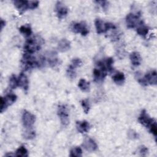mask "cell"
I'll return each mask as SVG.
<instances>
[{
	"label": "cell",
	"instance_id": "cell-15",
	"mask_svg": "<svg viewBox=\"0 0 157 157\" xmlns=\"http://www.w3.org/2000/svg\"><path fill=\"white\" fill-rule=\"evenodd\" d=\"M18 86L22 88L25 91H28V87H29L28 79L26 75L23 72L20 73V74L18 76Z\"/></svg>",
	"mask_w": 157,
	"mask_h": 157
},
{
	"label": "cell",
	"instance_id": "cell-37",
	"mask_svg": "<svg viewBox=\"0 0 157 157\" xmlns=\"http://www.w3.org/2000/svg\"><path fill=\"white\" fill-rule=\"evenodd\" d=\"M6 25V21L4 20H3V19L1 20V30L3 29L4 26Z\"/></svg>",
	"mask_w": 157,
	"mask_h": 157
},
{
	"label": "cell",
	"instance_id": "cell-34",
	"mask_svg": "<svg viewBox=\"0 0 157 157\" xmlns=\"http://www.w3.org/2000/svg\"><path fill=\"white\" fill-rule=\"evenodd\" d=\"M95 2L99 4L104 10H106L109 7V2L106 1H97Z\"/></svg>",
	"mask_w": 157,
	"mask_h": 157
},
{
	"label": "cell",
	"instance_id": "cell-23",
	"mask_svg": "<svg viewBox=\"0 0 157 157\" xmlns=\"http://www.w3.org/2000/svg\"><path fill=\"white\" fill-rule=\"evenodd\" d=\"M78 86L83 92H88L90 90V83L84 78H81L79 80Z\"/></svg>",
	"mask_w": 157,
	"mask_h": 157
},
{
	"label": "cell",
	"instance_id": "cell-10",
	"mask_svg": "<svg viewBox=\"0 0 157 157\" xmlns=\"http://www.w3.org/2000/svg\"><path fill=\"white\" fill-rule=\"evenodd\" d=\"M72 29L75 33H80L83 36H86L89 33L86 24L83 21L80 23H74L72 26Z\"/></svg>",
	"mask_w": 157,
	"mask_h": 157
},
{
	"label": "cell",
	"instance_id": "cell-7",
	"mask_svg": "<svg viewBox=\"0 0 157 157\" xmlns=\"http://www.w3.org/2000/svg\"><path fill=\"white\" fill-rule=\"evenodd\" d=\"M22 123L25 128H32L36 121V117L31 112L25 110L22 113Z\"/></svg>",
	"mask_w": 157,
	"mask_h": 157
},
{
	"label": "cell",
	"instance_id": "cell-35",
	"mask_svg": "<svg viewBox=\"0 0 157 157\" xmlns=\"http://www.w3.org/2000/svg\"><path fill=\"white\" fill-rule=\"evenodd\" d=\"M148 148L144 145L140 146L139 148V152L141 156H146V155L148 153Z\"/></svg>",
	"mask_w": 157,
	"mask_h": 157
},
{
	"label": "cell",
	"instance_id": "cell-4",
	"mask_svg": "<svg viewBox=\"0 0 157 157\" xmlns=\"http://www.w3.org/2000/svg\"><path fill=\"white\" fill-rule=\"evenodd\" d=\"M94 24H95L96 32L98 34L105 33L111 29H116V27L113 24L111 23L104 22L102 20L98 19V18L95 20Z\"/></svg>",
	"mask_w": 157,
	"mask_h": 157
},
{
	"label": "cell",
	"instance_id": "cell-17",
	"mask_svg": "<svg viewBox=\"0 0 157 157\" xmlns=\"http://www.w3.org/2000/svg\"><path fill=\"white\" fill-rule=\"evenodd\" d=\"M76 128L80 133L87 132L90 129V124L88 122L85 120L78 121L76 122Z\"/></svg>",
	"mask_w": 157,
	"mask_h": 157
},
{
	"label": "cell",
	"instance_id": "cell-30",
	"mask_svg": "<svg viewBox=\"0 0 157 157\" xmlns=\"http://www.w3.org/2000/svg\"><path fill=\"white\" fill-rule=\"evenodd\" d=\"M104 63L107 71L109 72H111L113 70V59L112 58H108L105 59Z\"/></svg>",
	"mask_w": 157,
	"mask_h": 157
},
{
	"label": "cell",
	"instance_id": "cell-16",
	"mask_svg": "<svg viewBox=\"0 0 157 157\" xmlns=\"http://www.w3.org/2000/svg\"><path fill=\"white\" fill-rule=\"evenodd\" d=\"M71 48V42L66 39H61L57 46L58 50L61 52H65L69 50Z\"/></svg>",
	"mask_w": 157,
	"mask_h": 157
},
{
	"label": "cell",
	"instance_id": "cell-22",
	"mask_svg": "<svg viewBox=\"0 0 157 157\" xmlns=\"http://www.w3.org/2000/svg\"><path fill=\"white\" fill-rule=\"evenodd\" d=\"M20 32L25 37H29L32 34V29L29 25H22L19 28Z\"/></svg>",
	"mask_w": 157,
	"mask_h": 157
},
{
	"label": "cell",
	"instance_id": "cell-25",
	"mask_svg": "<svg viewBox=\"0 0 157 157\" xmlns=\"http://www.w3.org/2000/svg\"><path fill=\"white\" fill-rule=\"evenodd\" d=\"M69 155L71 157H80L82 156V150L79 147H74L71 150Z\"/></svg>",
	"mask_w": 157,
	"mask_h": 157
},
{
	"label": "cell",
	"instance_id": "cell-5",
	"mask_svg": "<svg viewBox=\"0 0 157 157\" xmlns=\"http://www.w3.org/2000/svg\"><path fill=\"white\" fill-rule=\"evenodd\" d=\"M21 61L26 70L36 67L40 65V63L32 55L28 53H24Z\"/></svg>",
	"mask_w": 157,
	"mask_h": 157
},
{
	"label": "cell",
	"instance_id": "cell-27",
	"mask_svg": "<svg viewBox=\"0 0 157 157\" xmlns=\"http://www.w3.org/2000/svg\"><path fill=\"white\" fill-rule=\"evenodd\" d=\"M9 86L11 89H15L18 86V78L15 75H12L9 79Z\"/></svg>",
	"mask_w": 157,
	"mask_h": 157
},
{
	"label": "cell",
	"instance_id": "cell-19",
	"mask_svg": "<svg viewBox=\"0 0 157 157\" xmlns=\"http://www.w3.org/2000/svg\"><path fill=\"white\" fill-rule=\"evenodd\" d=\"M129 59L131 60V64L134 66H139L142 61V58L140 55L137 52H133L129 55Z\"/></svg>",
	"mask_w": 157,
	"mask_h": 157
},
{
	"label": "cell",
	"instance_id": "cell-36",
	"mask_svg": "<svg viewBox=\"0 0 157 157\" xmlns=\"http://www.w3.org/2000/svg\"><path fill=\"white\" fill-rule=\"evenodd\" d=\"M128 137L129 138L131 139H137L138 138V134L136 132H135L134 130L132 129H130L128 131Z\"/></svg>",
	"mask_w": 157,
	"mask_h": 157
},
{
	"label": "cell",
	"instance_id": "cell-8",
	"mask_svg": "<svg viewBox=\"0 0 157 157\" xmlns=\"http://www.w3.org/2000/svg\"><path fill=\"white\" fill-rule=\"evenodd\" d=\"M57 113L59 117L61 124L63 126H67L69 123V119L67 109L66 105L63 104L59 105L58 107Z\"/></svg>",
	"mask_w": 157,
	"mask_h": 157
},
{
	"label": "cell",
	"instance_id": "cell-20",
	"mask_svg": "<svg viewBox=\"0 0 157 157\" xmlns=\"http://www.w3.org/2000/svg\"><path fill=\"white\" fill-rule=\"evenodd\" d=\"M112 79L116 84H117L118 85H123V83L124 82L125 77H124V75L123 72H117L113 75Z\"/></svg>",
	"mask_w": 157,
	"mask_h": 157
},
{
	"label": "cell",
	"instance_id": "cell-29",
	"mask_svg": "<svg viewBox=\"0 0 157 157\" xmlns=\"http://www.w3.org/2000/svg\"><path fill=\"white\" fill-rule=\"evenodd\" d=\"M81 105H82V107L83 109L84 112L85 113H88L89 110H90V109L89 101L88 99H83L81 101Z\"/></svg>",
	"mask_w": 157,
	"mask_h": 157
},
{
	"label": "cell",
	"instance_id": "cell-9",
	"mask_svg": "<svg viewBox=\"0 0 157 157\" xmlns=\"http://www.w3.org/2000/svg\"><path fill=\"white\" fill-rule=\"evenodd\" d=\"M140 15L134 14L133 13H130L127 15L126 17V22L128 28H134L138 26L142 21L139 20Z\"/></svg>",
	"mask_w": 157,
	"mask_h": 157
},
{
	"label": "cell",
	"instance_id": "cell-33",
	"mask_svg": "<svg viewBox=\"0 0 157 157\" xmlns=\"http://www.w3.org/2000/svg\"><path fill=\"white\" fill-rule=\"evenodd\" d=\"M39 3L38 1H28V8L29 9H34L37 7Z\"/></svg>",
	"mask_w": 157,
	"mask_h": 157
},
{
	"label": "cell",
	"instance_id": "cell-18",
	"mask_svg": "<svg viewBox=\"0 0 157 157\" xmlns=\"http://www.w3.org/2000/svg\"><path fill=\"white\" fill-rule=\"evenodd\" d=\"M46 60L50 67L56 66L59 62V59L55 52L49 53L46 58Z\"/></svg>",
	"mask_w": 157,
	"mask_h": 157
},
{
	"label": "cell",
	"instance_id": "cell-26",
	"mask_svg": "<svg viewBox=\"0 0 157 157\" xmlns=\"http://www.w3.org/2000/svg\"><path fill=\"white\" fill-rule=\"evenodd\" d=\"M23 137L26 139H32L35 137V132L32 128H26L23 133Z\"/></svg>",
	"mask_w": 157,
	"mask_h": 157
},
{
	"label": "cell",
	"instance_id": "cell-31",
	"mask_svg": "<svg viewBox=\"0 0 157 157\" xmlns=\"http://www.w3.org/2000/svg\"><path fill=\"white\" fill-rule=\"evenodd\" d=\"M148 129H149L150 132L151 134H153L155 137H156V135H157V126H156V121H155V120L150 124Z\"/></svg>",
	"mask_w": 157,
	"mask_h": 157
},
{
	"label": "cell",
	"instance_id": "cell-11",
	"mask_svg": "<svg viewBox=\"0 0 157 157\" xmlns=\"http://www.w3.org/2000/svg\"><path fill=\"white\" fill-rule=\"evenodd\" d=\"M155 120V119L150 118L148 115L147 114V112L145 110H143L140 115H139L138 118V121L139 122L142 124L143 126H145L147 128H148L150 124L153 123V121Z\"/></svg>",
	"mask_w": 157,
	"mask_h": 157
},
{
	"label": "cell",
	"instance_id": "cell-21",
	"mask_svg": "<svg viewBox=\"0 0 157 157\" xmlns=\"http://www.w3.org/2000/svg\"><path fill=\"white\" fill-rule=\"evenodd\" d=\"M136 31H137V34H138L139 36H142V37H145V36L147 35L148 33L149 29H148V28L147 26H145V25L144 24L143 21H142V22L138 25V27H137Z\"/></svg>",
	"mask_w": 157,
	"mask_h": 157
},
{
	"label": "cell",
	"instance_id": "cell-1",
	"mask_svg": "<svg viewBox=\"0 0 157 157\" xmlns=\"http://www.w3.org/2000/svg\"><path fill=\"white\" fill-rule=\"evenodd\" d=\"M42 44V39L40 37H33L28 39L24 45L25 53L33 54L40 50Z\"/></svg>",
	"mask_w": 157,
	"mask_h": 157
},
{
	"label": "cell",
	"instance_id": "cell-6",
	"mask_svg": "<svg viewBox=\"0 0 157 157\" xmlns=\"http://www.w3.org/2000/svg\"><path fill=\"white\" fill-rule=\"evenodd\" d=\"M17 96L13 93L7 94L5 97H1V112L2 113L6 109L17 100Z\"/></svg>",
	"mask_w": 157,
	"mask_h": 157
},
{
	"label": "cell",
	"instance_id": "cell-24",
	"mask_svg": "<svg viewBox=\"0 0 157 157\" xmlns=\"http://www.w3.org/2000/svg\"><path fill=\"white\" fill-rule=\"evenodd\" d=\"M14 155L18 157H27L28 156V152L25 146H21L16 150Z\"/></svg>",
	"mask_w": 157,
	"mask_h": 157
},
{
	"label": "cell",
	"instance_id": "cell-28",
	"mask_svg": "<svg viewBox=\"0 0 157 157\" xmlns=\"http://www.w3.org/2000/svg\"><path fill=\"white\" fill-rule=\"evenodd\" d=\"M75 68L74 67L72 66L71 64L67 69V76L71 78V79H74L76 77V72H75Z\"/></svg>",
	"mask_w": 157,
	"mask_h": 157
},
{
	"label": "cell",
	"instance_id": "cell-3",
	"mask_svg": "<svg viewBox=\"0 0 157 157\" xmlns=\"http://www.w3.org/2000/svg\"><path fill=\"white\" fill-rule=\"evenodd\" d=\"M138 82L143 85L147 86L148 85H156L157 83V73L155 70L147 72L143 77L137 78Z\"/></svg>",
	"mask_w": 157,
	"mask_h": 157
},
{
	"label": "cell",
	"instance_id": "cell-2",
	"mask_svg": "<svg viewBox=\"0 0 157 157\" xmlns=\"http://www.w3.org/2000/svg\"><path fill=\"white\" fill-rule=\"evenodd\" d=\"M104 61H99L96 63V67L93 70L94 80L96 82H101L103 81L107 75V72Z\"/></svg>",
	"mask_w": 157,
	"mask_h": 157
},
{
	"label": "cell",
	"instance_id": "cell-12",
	"mask_svg": "<svg viewBox=\"0 0 157 157\" xmlns=\"http://www.w3.org/2000/svg\"><path fill=\"white\" fill-rule=\"evenodd\" d=\"M55 11L58 18L63 19L65 18L68 13V9L61 2H57L55 6Z\"/></svg>",
	"mask_w": 157,
	"mask_h": 157
},
{
	"label": "cell",
	"instance_id": "cell-14",
	"mask_svg": "<svg viewBox=\"0 0 157 157\" xmlns=\"http://www.w3.org/2000/svg\"><path fill=\"white\" fill-rule=\"evenodd\" d=\"M14 6L19 11L20 13H23L28 8V1H22V0H15L13 1Z\"/></svg>",
	"mask_w": 157,
	"mask_h": 157
},
{
	"label": "cell",
	"instance_id": "cell-13",
	"mask_svg": "<svg viewBox=\"0 0 157 157\" xmlns=\"http://www.w3.org/2000/svg\"><path fill=\"white\" fill-rule=\"evenodd\" d=\"M83 148L88 151H94L98 148L97 144L95 141L90 137H86L83 142Z\"/></svg>",
	"mask_w": 157,
	"mask_h": 157
},
{
	"label": "cell",
	"instance_id": "cell-32",
	"mask_svg": "<svg viewBox=\"0 0 157 157\" xmlns=\"http://www.w3.org/2000/svg\"><path fill=\"white\" fill-rule=\"evenodd\" d=\"M71 65L76 69L77 67H80L82 65V61L80 58H74L71 61Z\"/></svg>",
	"mask_w": 157,
	"mask_h": 157
}]
</instances>
